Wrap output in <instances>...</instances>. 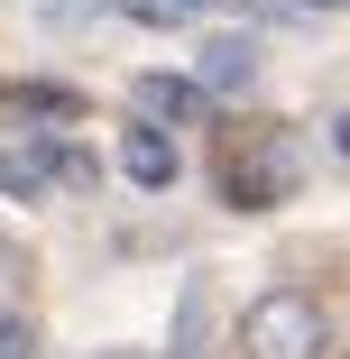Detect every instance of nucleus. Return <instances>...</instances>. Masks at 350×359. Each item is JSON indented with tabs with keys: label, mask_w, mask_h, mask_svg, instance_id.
Instances as JSON below:
<instances>
[{
	"label": "nucleus",
	"mask_w": 350,
	"mask_h": 359,
	"mask_svg": "<svg viewBox=\"0 0 350 359\" xmlns=\"http://www.w3.org/2000/svg\"><path fill=\"white\" fill-rule=\"evenodd\" d=\"M240 359H332L323 304L295 295V285H267V295L240 313Z\"/></svg>",
	"instance_id": "nucleus-1"
},
{
	"label": "nucleus",
	"mask_w": 350,
	"mask_h": 359,
	"mask_svg": "<svg viewBox=\"0 0 350 359\" xmlns=\"http://www.w3.org/2000/svg\"><path fill=\"white\" fill-rule=\"evenodd\" d=\"M175 166H184V157H175V138H166L157 120H129V129H120V175H129V184L166 194V184H175Z\"/></svg>",
	"instance_id": "nucleus-2"
},
{
	"label": "nucleus",
	"mask_w": 350,
	"mask_h": 359,
	"mask_svg": "<svg viewBox=\"0 0 350 359\" xmlns=\"http://www.w3.org/2000/svg\"><path fill=\"white\" fill-rule=\"evenodd\" d=\"M249 74H258V46H249L240 28H222L213 46H203V65H194L203 93H249Z\"/></svg>",
	"instance_id": "nucleus-3"
},
{
	"label": "nucleus",
	"mask_w": 350,
	"mask_h": 359,
	"mask_svg": "<svg viewBox=\"0 0 350 359\" xmlns=\"http://www.w3.org/2000/svg\"><path fill=\"white\" fill-rule=\"evenodd\" d=\"M203 102H213V93H203L194 74H148V83H138V111H148L157 129H184V120H203Z\"/></svg>",
	"instance_id": "nucleus-4"
},
{
	"label": "nucleus",
	"mask_w": 350,
	"mask_h": 359,
	"mask_svg": "<svg viewBox=\"0 0 350 359\" xmlns=\"http://www.w3.org/2000/svg\"><path fill=\"white\" fill-rule=\"evenodd\" d=\"M120 10H129L138 28H194L203 10H213V0H120Z\"/></svg>",
	"instance_id": "nucleus-5"
},
{
	"label": "nucleus",
	"mask_w": 350,
	"mask_h": 359,
	"mask_svg": "<svg viewBox=\"0 0 350 359\" xmlns=\"http://www.w3.org/2000/svg\"><path fill=\"white\" fill-rule=\"evenodd\" d=\"M0 359H37V332H28V313H0Z\"/></svg>",
	"instance_id": "nucleus-6"
},
{
	"label": "nucleus",
	"mask_w": 350,
	"mask_h": 359,
	"mask_svg": "<svg viewBox=\"0 0 350 359\" xmlns=\"http://www.w3.org/2000/svg\"><path fill=\"white\" fill-rule=\"evenodd\" d=\"M341 148H350V120H341Z\"/></svg>",
	"instance_id": "nucleus-7"
},
{
	"label": "nucleus",
	"mask_w": 350,
	"mask_h": 359,
	"mask_svg": "<svg viewBox=\"0 0 350 359\" xmlns=\"http://www.w3.org/2000/svg\"><path fill=\"white\" fill-rule=\"evenodd\" d=\"M314 10H332V0H314Z\"/></svg>",
	"instance_id": "nucleus-8"
}]
</instances>
